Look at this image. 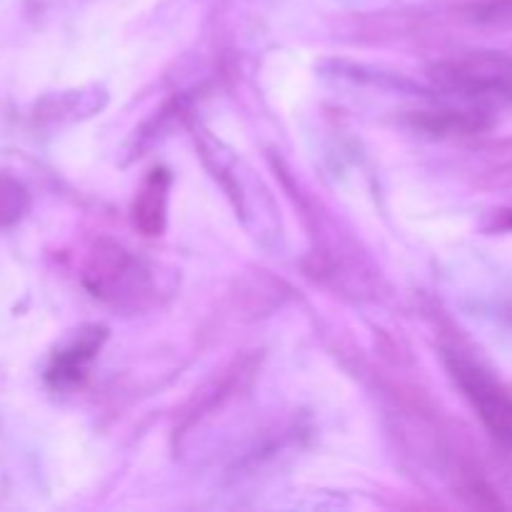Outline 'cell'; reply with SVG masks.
<instances>
[{
  "label": "cell",
  "instance_id": "cell-7",
  "mask_svg": "<svg viewBox=\"0 0 512 512\" xmlns=\"http://www.w3.org/2000/svg\"><path fill=\"white\" fill-rule=\"evenodd\" d=\"M30 208L28 188L18 178L0 170V230L13 228L25 218Z\"/></svg>",
  "mask_w": 512,
  "mask_h": 512
},
{
  "label": "cell",
  "instance_id": "cell-8",
  "mask_svg": "<svg viewBox=\"0 0 512 512\" xmlns=\"http://www.w3.org/2000/svg\"><path fill=\"white\" fill-rule=\"evenodd\" d=\"M478 20L490 25H512V0H495L478 10Z\"/></svg>",
  "mask_w": 512,
  "mask_h": 512
},
{
  "label": "cell",
  "instance_id": "cell-3",
  "mask_svg": "<svg viewBox=\"0 0 512 512\" xmlns=\"http://www.w3.org/2000/svg\"><path fill=\"white\" fill-rule=\"evenodd\" d=\"M448 365L455 383L463 388V393L483 418L485 428L512 453V395L470 360L453 355L448 358Z\"/></svg>",
  "mask_w": 512,
  "mask_h": 512
},
{
  "label": "cell",
  "instance_id": "cell-5",
  "mask_svg": "<svg viewBox=\"0 0 512 512\" xmlns=\"http://www.w3.org/2000/svg\"><path fill=\"white\" fill-rule=\"evenodd\" d=\"M170 198V173L165 168H153L145 175L143 185L133 200V225L145 235L155 238L165 230Z\"/></svg>",
  "mask_w": 512,
  "mask_h": 512
},
{
  "label": "cell",
  "instance_id": "cell-1",
  "mask_svg": "<svg viewBox=\"0 0 512 512\" xmlns=\"http://www.w3.org/2000/svg\"><path fill=\"white\" fill-rule=\"evenodd\" d=\"M430 78L448 93L480 100H512V58L493 50L445 58L430 68Z\"/></svg>",
  "mask_w": 512,
  "mask_h": 512
},
{
  "label": "cell",
  "instance_id": "cell-2",
  "mask_svg": "<svg viewBox=\"0 0 512 512\" xmlns=\"http://www.w3.org/2000/svg\"><path fill=\"white\" fill-rule=\"evenodd\" d=\"M83 283L95 298L105 303L125 305L138 303L143 295H148V270L120 245L100 240L93 245L83 265Z\"/></svg>",
  "mask_w": 512,
  "mask_h": 512
},
{
  "label": "cell",
  "instance_id": "cell-9",
  "mask_svg": "<svg viewBox=\"0 0 512 512\" xmlns=\"http://www.w3.org/2000/svg\"><path fill=\"white\" fill-rule=\"evenodd\" d=\"M508 223H510V225H512V215H510V220H508Z\"/></svg>",
  "mask_w": 512,
  "mask_h": 512
},
{
  "label": "cell",
  "instance_id": "cell-6",
  "mask_svg": "<svg viewBox=\"0 0 512 512\" xmlns=\"http://www.w3.org/2000/svg\"><path fill=\"white\" fill-rule=\"evenodd\" d=\"M488 125V118L475 110H420L415 115V128L433 135H473Z\"/></svg>",
  "mask_w": 512,
  "mask_h": 512
},
{
  "label": "cell",
  "instance_id": "cell-4",
  "mask_svg": "<svg viewBox=\"0 0 512 512\" xmlns=\"http://www.w3.org/2000/svg\"><path fill=\"white\" fill-rule=\"evenodd\" d=\"M105 340L103 328H88L80 330L78 338L68 345V348L58 350L50 360V368L45 373L50 388L55 390H70L75 385H80L88 373V365L93 363V358L98 355L100 345Z\"/></svg>",
  "mask_w": 512,
  "mask_h": 512
}]
</instances>
